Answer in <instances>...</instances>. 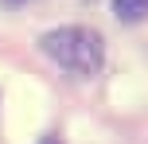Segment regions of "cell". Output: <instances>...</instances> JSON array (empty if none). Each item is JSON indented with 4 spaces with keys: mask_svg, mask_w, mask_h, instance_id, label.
Masks as SVG:
<instances>
[{
    "mask_svg": "<svg viewBox=\"0 0 148 144\" xmlns=\"http://www.w3.org/2000/svg\"><path fill=\"white\" fill-rule=\"evenodd\" d=\"M47 59H55L62 70L78 78H90L101 70V59H105V47H101V35L90 27H59V31H47L39 39Z\"/></svg>",
    "mask_w": 148,
    "mask_h": 144,
    "instance_id": "obj_1",
    "label": "cell"
},
{
    "mask_svg": "<svg viewBox=\"0 0 148 144\" xmlns=\"http://www.w3.org/2000/svg\"><path fill=\"white\" fill-rule=\"evenodd\" d=\"M113 12H117V20H125V23H140L148 16V0H113Z\"/></svg>",
    "mask_w": 148,
    "mask_h": 144,
    "instance_id": "obj_2",
    "label": "cell"
},
{
    "mask_svg": "<svg viewBox=\"0 0 148 144\" xmlns=\"http://www.w3.org/2000/svg\"><path fill=\"white\" fill-rule=\"evenodd\" d=\"M43 144H59V140H55V136H47V140H43Z\"/></svg>",
    "mask_w": 148,
    "mask_h": 144,
    "instance_id": "obj_3",
    "label": "cell"
}]
</instances>
